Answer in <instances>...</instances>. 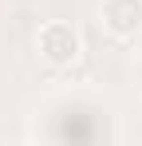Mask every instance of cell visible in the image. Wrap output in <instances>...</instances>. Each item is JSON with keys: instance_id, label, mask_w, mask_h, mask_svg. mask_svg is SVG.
Segmentation results:
<instances>
[{"instance_id": "obj_1", "label": "cell", "mask_w": 142, "mask_h": 146, "mask_svg": "<svg viewBox=\"0 0 142 146\" xmlns=\"http://www.w3.org/2000/svg\"><path fill=\"white\" fill-rule=\"evenodd\" d=\"M36 51H40V59H44L47 67H71V63H79V55H83V40H79L75 24H67V20H47V24L36 32Z\"/></svg>"}, {"instance_id": "obj_2", "label": "cell", "mask_w": 142, "mask_h": 146, "mask_svg": "<svg viewBox=\"0 0 142 146\" xmlns=\"http://www.w3.org/2000/svg\"><path fill=\"white\" fill-rule=\"evenodd\" d=\"M99 20L115 40H134L142 36V0H103Z\"/></svg>"}]
</instances>
